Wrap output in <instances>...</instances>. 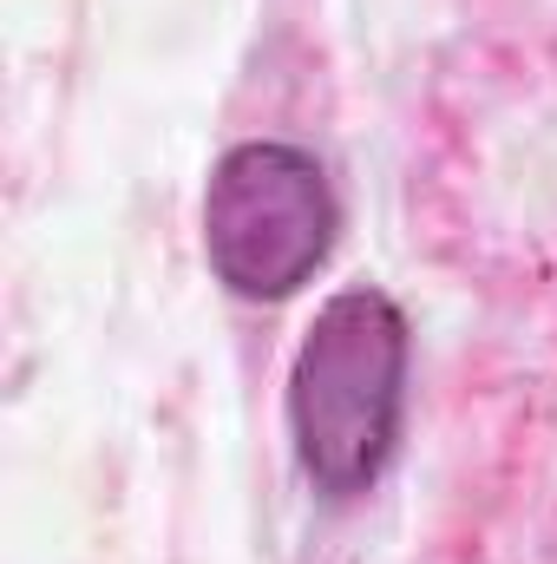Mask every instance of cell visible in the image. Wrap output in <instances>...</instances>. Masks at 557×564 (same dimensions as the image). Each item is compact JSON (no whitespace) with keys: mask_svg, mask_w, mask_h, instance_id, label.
Listing matches in <instances>:
<instances>
[{"mask_svg":"<svg viewBox=\"0 0 557 564\" xmlns=\"http://www.w3.org/2000/svg\"><path fill=\"white\" fill-rule=\"evenodd\" d=\"M341 204L328 164L308 144L243 139L210 164L204 184V257L237 302H288L328 263Z\"/></svg>","mask_w":557,"mask_h":564,"instance_id":"cell-2","label":"cell"},{"mask_svg":"<svg viewBox=\"0 0 557 564\" xmlns=\"http://www.w3.org/2000/svg\"><path fill=\"white\" fill-rule=\"evenodd\" d=\"M407 308L374 282L335 289L302 328L282 408L295 466L328 506H354L394 466L407 426Z\"/></svg>","mask_w":557,"mask_h":564,"instance_id":"cell-1","label":"cell"}]
</instances>
